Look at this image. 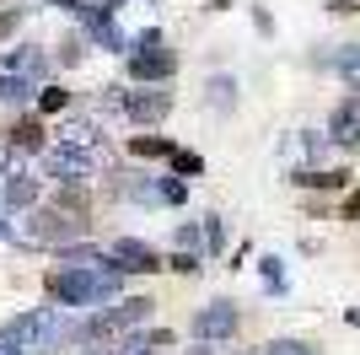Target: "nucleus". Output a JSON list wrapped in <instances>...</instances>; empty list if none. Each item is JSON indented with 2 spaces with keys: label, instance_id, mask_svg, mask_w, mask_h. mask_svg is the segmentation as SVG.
Masks as SVG:
<instances>
[{
  "label": "nucleus",
  "instance_id": "obj_25",
  "mask_svg": "<svg viewBox=\"0 0 360 355\" xmlns=\"http://www.w3.org/2000/svg\"><path fill=\"white\" fill-rule=\"evenodd\" d=\"M16 27H22V11H16V6H11V11H0V38H11Z\"/></svg>",
  "mask_w": 360,
  "mask_h": 355
},
{
  "label": "nucleus",
  "instance_id": "obj_8",
  "mask_svg": "<svg viewBox=\"0 0 360 355\" xmlns=\"http://www.w3.org/2000/svg\"><path fill=\"white\" fill-rule=\"evenodd\" d=\"M108 259H113L124 275H150V269H162V259H156V253H150L140 237H119V242L108 248Z\"/></svg>",
  "mask_w": 360,
  "mask_h": 355
},
{
  "label": "nucleus",
  "instance_id": "obj_11",
  "mask_svg": "<svg viewBox=\"0 0 360 355\" xmlns=\"http://www.w3.org/2000/svg\"><path fill=\"white\" fill-rule=\"evenodd\" d=\"M32 97H38L32 75H22V70H6V75H0V108H22V103H32Z\"/></svg>",
  "mask_w": 360,
  "mask_h": 355
},
{
  "label": "nucleus",
  "instance_id": "obj_24",
  "mask_svg": "<svg viewBox=\"0 0 360 355\" xmlns=\"http://www.w3.org/2000/svg\"><path fill=\"white\" fill-rule=\"evenodd\" d=\"M167 269H178V275H199V259H194V253H172Z\"/></svg>",
  "mask_w": 360,
  "mask_h": 355
},
{
  "label": "nucleus",
  "instance_id": "obj_23",
  "mask_svg": "<svg viewBox=\"0 0 360 355\" xmlns=\"http://www.w3.org/2000/svg\"><path fill=\"white\" fill-rule=\"evenodd\" d=\"M269 355H312V344H301V340H274Z\"/></svg>",
  "mask_w": 360,
  "mask_h": 355
},
{
  "label": "nucleus",
  "instance_id": "obj_17",
  "mask_svg": "<svg viewBox=\"0 0 360 355\" xmlns=\"http://www.w3.org/2000/svg\"><path fill=\"white\" fill-rule=\"evenodd\" d=\"M296 183H301V189H345L349 173H345V167H333V173H317V167H312V173H296Z\"/></svg>",
  "mask_w": 360,
  "mask_h": 355
},
{
  "label": "nucleus",
  "instance_id": "obj_4",
  "mask_svg": "<svg viewBox=\"0 0 360 355\" xmlns=\"http://www.w3.org/2000/svg\"><path fill=\"white\" fill-rule=\"evenodd\" d=\"M119 108L129 124H162L172 113V92H162V81H146V92H124Z\"/></svg>",
  "mask_w": 360,
  "mask_h": 355
},
{
  "label": "nucleus",
  "instance_id": "obj_18",
  "mask_svg": "<svg viewBox=\"0 0 360 355\" xmlns=\"http://www.w3.org/2000/svg\"><path fill=\"white\" fill-rule=\"evenodd\" d=\"M167 162H172V173H178V178H199V173H205V156H199V151H178V146H172Z\"/></svg>",
  "mask_w": 360,
  "mask_h": 355
},
{
  "label": "nucleus",
  "instance_id": "obj_2",
  "mask_svg": "<svg viewBox=\"0 0 360 355\" xmlns=\"http://www.w3.org/2000/svg\"><path fill=\"white\" fill-rule=\"evenodd\" d=\"M150 307H156L150 296H129V301H119V307L86 318V323H81V340H113V334H124V328H140L150 318Z\"/></svg>",
  "mask_w": 360,
  "mask_h": 355
},
{
  "label": "nucleus",
  "instance_id": "obj_15",
  "mask_svg": "<svg viewBox=\"0 0 360 355\" xmlns=\"http://www.w3.org/2000/svg\"><path fill=\"white\" fill-rule=\"evenodd\" d=\"M6 205H11V210H27V205H38V178L16 173L11 183H6Z\"/></svg>",
  "mask_w": 360,
  "mask_h": 355
},
{
  "label": "nucleus",
  "instance_id": "obj_19",
  "mask_svg": "<svg viewBox=\"0 0 360 355\" xmlns=\"http://www.w3.org/2000/svg\"><path fill=\"white\" fill-rule=\"evenodd\" d=\"M205 92H210V108H221V113H226L231 103H237V81H226V75H215V81H210Z\"/></svg>",
  "mask_w": 360,
  "mask_h": 355
},
{
  "label": "nucleus",
  "instance_id": "obj_16",
  "mask_svg": "<svg viewBox=\"0 0 360 355\" xmlns=\"http://www.w3.org/2000/svg\"><path fill=\"white\" fill-rule=\"evenodd\" d=\"M11 70H22V75H44L49 70V54L44 49H11V59H6Z\"/></svg>",
  "mask_w": 360,
  "mask_h": 355
},
{
  "label": "nucleus",
  "instance_id": "obj_27",
  "mask_svg": "<svg viewBox=\"0 0 360 355\" xmlns=\"http://www.w3.org/2000/svg\"><path fill=\"white\" fill-rule=\"evenodd\" d=\"M264 280H269L274 291H280V285H285V275H280V259H264Z\"/></svg>",
  "mask_w": 360,
  "mask_h": 355
},
{
  "label": "nucleus",
  "instance_id": "obj_12",
  "mask_svg": "<svg viewBox=\"0 0 360 355\" xmlns=\"http://www.w3.org/2000/svg\"><path fill=\"white\" fill-rule=\"evenodd\" d=\"M167 344H172V328H146V334L129 328V340L119 344V355H150V350H167Z\"/></svg>",
  "mask_w": 360,
  "mask_h": 355
},
{
  "label": "nucleus",
  "instance_id": "obj_29",
  "mask_svg": "<svg viewBox=\"0 0 360 355\" xmlns=\"http://www.w3.org/2000/svg\"><path fill=\"white\" fill-rule=\"evenodd\" d=\"M345 221H360V189H355V194L345 199Z\"/></svg>",
  "mask_w": 360,
  "mask_h": 355
},
{
  "label": "nucleus",
  "instance_id": "obj_5",
  "mask_svg": "<svg viewBox=\"0 0 360 355\" xmlns=\"http://www.w3.org/2000/svg\"><path fill=\"white\" fill-rule=\"evenodd\" d=\"M75 16H81V27H86V38L97 49H113V54H119L124 49V32L113 27V6H108V0H81V6H75Z\"/></svg>",
  "mask_w": 360,
  "mask_h": 355
},
{
  "label": "nucleus",
  "instance_id": "obj_22",
  "mask_svg": "<svg viewBox=\"0 0 360 355\" xmlns=\"http://www.w3.org/2000/svg\"><path fill=\"white\" fill-rule=\"evenodd\" d=\"M156 199H167V205H183V199H188V183H178V178H167L162 189H156Z\"/></svg>",
  "mask_w": 360,
  "mask_h": 355
},
{
  "label": "nucleus",
  "instance_id": "obj_30",
  "mask_svg": "<svg viewBox=\"0 0 360 355\" xmlns=\"http://www.w3.org/2000/svg\"><path fill=\"white\" fill-rule=\"evenodd\" d=\"M44 6H65V11H75V6H81V0H44Z\"/></svg>",
  "mask_w": 360,
  "mask_h": 355
},
{
  "label": "nucleus",
  "instance_id": "obj_14",
  "mask_svg": "<svg viewBox=\"0 0 360 355\" xmlns=\"http://www.w3.org/2000/svg\"><path fill=\"white\" fill-rule=\"evenodd\" d=\"M129 156H140V162L172 156V140H167V135H129Z\"/></svg>",
  "mask_w": 360,
  "mask_h": 355
},
{
  "label": "nucleus",
  "instance_id": "obj_20",
  "mask_svg": "<svg viewBox=\"0 0 360 355\" xmlns=\"http://www.w3.org/2000/svg\"><path fill=\"white\" fill-rule=\"evenodd\" d=\"M60 108H70V92L65 87H38V113H60Z\"/></svg>",
  "mask_w": 360,
  "mask_h": 355
},
{
  "label": "nucleus",
  "instance_id": "obj_1",
  "mask_svg": "<svg viewBox=\"0 0 360 355\" xmlns=\"http://www.w3.org/2000/svg\"><path fill=\"white\" fill-rule=\"evenodd\" d=\"M119 285H124V269L119 264H97V269L65 264V269H54V275L44 280V296L65 301V307H97V301H113Z\"/></svg>",
  "mask_w": 360,
  "mask_h": 355
},
{
  "label": "nucleus",
  "instance_id": "obj_10",
  "mask_svg": "<svg viewBox=\"0 0 360 355\" xmlns=\"http://www.w3.org/2000/svg\"><path fill=\"white\" fill-rule=\"evenodd\" d=\"M328 140H339V146H360V97H345V103L333 108Z\"/></svg>",
  "mask_w": 360,
  "mask_h": 355
},
{
  "label": "nucleus",
  "instance_id": "obj_34",
  "mask_svg": "<svg viewBox=\"0 0 360 355\" xmlns=\"http://www.w3.org/2000/svg\"><path fill=\"white\" fill-rule=\"evenodd\" d=\"M194 355H210V350H194Z\"/></svg>",
  "mask_w": 360,
  "mask_h": 355
},
{
  "label": "nucleus",
  "instance_id": "obj_31",
  "mask_svg": "<svg viewBox=\"0 0 360 355\" xmlns=\"http://www.w3.org/2000/svg\"><path fill=\"white\" fill-rule=\"evenodd\" d=\"M6 167H11V151H6V146H0V173H6Z\"/></svg>",
  "mask_w": 360,
  "mask_h": 355
},
{
  "label": "nucleus",
  "instance_id": "obj_9",
  "mask_svg": "<svg viewBox=\"0 0 360 355\" xmlns=\"http://www.w3.org/2000/svg\"><path fill=\"white\" fill-rule=\"evenodd\" d=\"M194 334H199V340H231V334H237V307H231V301H210V307H199Z\"/></svg>",
  "mask_w": 360,
  "mask_h": 355
},
{
  "label": "nucleus",
  "instance_id": "obj_21",
  "mask_svg": "<svg viewBox=\"0 0 360 355\" xmlns=\"http://www.w3.org/2000/svg\"><path fill=\"white\" fill-rule=\"evenodd\" d=\"M205 248H210V253L226 248V226H221V216H210V221H205Z\"/></svg>",
  "mask_w": 360,
  "mask_h": 355
},
{
  "label": "nucleus",
  "instance_id": "obj_32",
  "mask_svg": "<svg viewBox=\"0 0 360 355\" xmlns=\"http://www.w3.org/2000/svg\"><path fill=\"white\" fill-rule=\"evenodd\" d=\"M0 237H11V226H6V221H0Z\"/></svg>",
  "mask_w": 360,
  "mask_h": 355
},
{
  "label": "nucleus",
  "instance_id": "obj_26",
  "mask_svg": "<svg viewBox=\"0 0 360 355\" xmlns=\"http://www.w3.org/2000/svg\"><path fill=\"white\" fill-rule=\"evenodd\" d=\"M81 49H86V44H81V38H70V44H60V65H75V59H81Z\"/></svg>",
  "mask_w": 360,
  "mask_h": 355
},
{
  "label": "nucleus",
  "instance_id": "obj_33",
  "mask_svg": "<svg viewBox=\"0 0 360 355\" xmlns=\"http://www.w3.org/2000/svg\"><path fill=\"white\" fill-rule=\"evenodd\" d=\"M0 355H22V350H6V344H0Z\"/></svg>",
  "mask_w": 360,
  "mask_h": 355
},
{
  "label": "nucleus",
  "instance_id": "obj_35",
  "mask_svg": "<svg viewBox=\"0 0 360 355\" xmlns=\"http://www.w3.org/2000/svg\"><path fill=\"white\" fill-rule=\"evenodd\" d=\"M108 6H119V0H108Z\"/></svg>",
  "mask_w": 360,
  "mask_h": 355
},
{
  "label": "nucleus",
  "instance_id": "obj_3",
  "mask_svg": "<svg viewBox=\"0 0 360 355\" xmlns=\"http://www.w3.org/2000/svg\"><path fill=\"white\" fill-rule=\"evenodd\" d=\"M27 232L38 237V242H54V248H60V242L86 232V216H75V210H65V205H44V210L27 216Z\"/></svg>",
  "mask_w": 360,
  "mask_h": 355
},
{
  "label": "nucleus",
  "instance_id": "obj_6",
  "mask_svg": "<svg viewBox=\"0 0 360 355\" xmlns=\"http://www.w3.org/2000/svg\"><path fill=\"white\" fill-rule=\"evenodd\" d=\"M178 75V54L162 44H140L129 54V81H172Z\"/></svg>",
  "mask_w": 360,
  "mask_h": 355
},
{
  "label": "nucleus",
  "instance_id": "obj_13",
  "mask_svg": "<svg viewBox=\"0 0 360 355\" xmlns=\"http://www.w3.org/2000/svg\"><path fill=\"white\" fill-rule=\"evenodd\" d=\"M11 146H16V151H44V146H49L44 118H22V124L11 130Z\"/></svg>",
  "mask_w": 360,
  "mask_h": 355
},
{
  "label": "nucleus",
  "instance_id": "obj_28",
  "mask_svg": "<svg viewBox=\"0 0 360 355\" xmlns=\"http://www.w3.org/2000/svg\"><path fill=\"white\" fill-rule=\"evenodd\" d=\"M328 11L333 16H349V11H360V0H328Z\"/></svg>",
  "mask_w": 360,
  "mask_h": 355
},
{
  "label": "nucleus",
  "instance_id": "obj_7",
  "mask_svg": "<svg viewBox=\"0 0 360 355\" xmlns=\"http://www.w3.org/2000/svg\"><path fill=\"white\" fill-rule=\"evenodd\" d=\"M44 323H49V307L22 312V318H11V323H0V344H6V350H27V344L44 340Z\"/></svg>",
  "mask_w": 360,
  "mask_h": 355
}]
</instances>
